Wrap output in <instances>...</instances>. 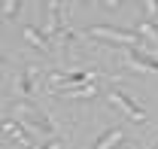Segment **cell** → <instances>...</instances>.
I'll use <instances>...</instances> for the list:
<instances>
[{
  "label": "cell",
  "mask_w": 158,
  "mask_h": 149,
  "mask_svg": "<svg viewBox=\"0 0 158 149\" xmlns=\"http://www.w3.org/2000/svg\"><path fill=\"white\" fill-rule=\"evenodd\" d=\"M88 34L98 40H106V43H116V46H128V49H146V43L137 37V31H122V28H113V24H91ZM149 52V49H146Z\"/></svg>",
  "instance_id": "1"
},
{
  "label": "cell",
  "mask_w": 158,
  "mask_h": 149,
  "mask_svg": "<svg viewBox=\"0 0 158 149\" xmlns=\"http://www.w3.org/2000/svg\"><path fill=\"white\" fill-rule=\"evenodd\" d=\"M15 122H21L24 128H34L40 131V134H49L52 131V122H49V116L40 110L37 104H27V97H15V116H12Z\"/></svg>",
  "instance_id": "2"
},
{
  "label": "cell",
  "mask_w": 158,
  "mask_h": 149,
  "mask_svg": "<svg viewBox=\"0 0 158 149\" xmlns=\"http://www.w3.org/2000/svg\"><path fill=\"white\" fill-rule=\"evenodd\" d=\"M125 64L137 73H158V55L146 52V49H128L125 52Z\"/></svg>",
  "instance_id": "3"
},
{
  "label": "cell",
  "mask_w": 158,
  "mask_h": 149,
  "mask_svg": "<svg viewBox=\"0 0 158 149\" xmlns=\"http://www.w3.org/2000/svg\"><path fill=\"white\" fill-rule=\"evenodd\" d=\"M110 100L116 104L118 110L128 113V119H134V122H146V110H143V107H140V104H137V100H134L128 92H122V88H113V92H110Z\"/></svg>",
  "instance_id": "4"
},
{
  "label": "cell",
  "mask_w": 158,
  "mask_h": 149,
  "mask_svg": "<svg viewBox=\"0 0 158 149\" xmlns=\"http://www.w3.org/2000/svg\"><path fill=\"white\" fill-rule=\"evenodd\" d=\"M0 131H3L9 140H15L19 146L34 149V143H31V134L24 131V125H21V122H15V119H0Z\"/></svg>",
  "instance_id": "5"
},
{
  "label": "cell",
  "mask_w": 158,
  "mask_h": 149,
  "mask_svg": "<svg viewBox=\"0 0 158 149\" xmlns=\"http://www.w3.org/2000/svg\"><path fill=\"white\" fill-rule=\"evenodd\" d=\"M137 37L146 43L149 52H155V55H158V21H152V19L137 21Z\"/></svg>",
  "instance_id": "6"
},
{
  "label": "cell",
  "mask_w": 158,
  "mask_h": 149,
  "mask_svg": "<svg viewBox=\"0 0 158 149\" xmlns=\"http://www.w3.org/2000/svg\"><path fill=\"white\" fill-rule=\"evenodd\" d=\"M40 31L46 37H55L61 31V6H58V0H46V24Z\"/></svg>",
  "instance_id": "7"
},
{
  "label": "cell",
  "mask_w": 158,
  "mask_h": 149,
  "mask_svg": "<svg viewBox=\"0 0 158 149\" xmlns=\"http://www.w3.org/2000/svg\"><path fill=\"white\" fill-rule=\"evenodd\" d=\"M122 140H125V128H122V125H113V128L106 131V134H103L91 149H116Z\"/></svg>",
  "instance_id": "8"
},
{
  "label": "cell",
  "mask_w": 158,
  "mask_h": 149,
  "mask_svg": "<svg viewBox=\"0 0 158 149\" xmlns=\"http://www.w3.org/2000/svg\"><path fill=\"white\" fill-rule=\"evenodd\" d=\"M21 34H24V40H27L31 46H37V52H49V49H52L49 37H46V34H43L40 28H34V24H27V28H24Z\"/></svg>",
  "instance_id": "9"
},
{
  "label": "cell",
  "mask_w": 158,
  "mask_h": 149,
  "mask_svg": "<svg viewBox=\"0 0 158 149\" xmlns=\"http://www.w3.org/2000/svg\"><path fill=\"white\" fill-rule=\"evenodd\" d=\"M37 73L34 67H24L19 76H15V88H12V94L15 97H31V92H34V85H31V76Z\"/></svg>",
  "instance_id": "10"
},
{
  "label": "cell",
  "mask_w": 158,
  "mask_h": 149,
  "mask_svg": "<svg viewBox=\"0 0 158 149\" xmlns=\"http://www.w3.org/2000/svg\"><path fill=\"white\" fill-rule=\"evenodd\" d=\"M58 94L67 97V100H88V97L98 94V82H88V85H79V88H70V92H58Z\"/></svg>",
  "instance_id": "11"
},
{
  "label": "cell",
  "mask_w": 158,
  "mask_h": 149,
  "mask_svg": "<svg viewBox=\"0 0 158 149\" xmlns=\"http://www.w3.org/2000/svg\"><path fill=\"white\" fill-rule=\"evenodd\" d=\"M0 9H3V15L12 21L15 15H19V9H21V0H0Z\"/></svg>",
  "instance_id": "12"
},
{
  "label": "cell",
  "mask_w": 158,
  "mask_h": 149,
  "mask_svg": "<svg viewBox=\"0 0 158 149\" xmlns=\"http://www.w3.org/2000/svg\"><path fill=\"white\" fill-rule=\"evenodd\" d=\"M143 6H146L149 15H158V0H143Z\"/></svg>",
  "instance_id": "13"
},
{
  "label": "cell",
  "mask_w": 158,
  "mask_h": 149,
  "mask_svg": "<svg viewBox=\"0 0 158 149\" xmlns=\"http://www.w3.org/2000/svg\"><path fill=\"white\" fill-rule=\"evenodd\" d=\"M40 149H64V143H61V140H49L46 146H40Z\"/></svg>",
  "instance_id": "14"
},
{
  "label": "cell",
  "mask_w": 158,
  "mask_h": 149,
  "mask_svg": "<svg viewBox=\"0 0 158 149\" xmlns=\"http://www.w3.org/2000/svg\"><path fill=\"white\" fill-rule=\"evenodd\" d=\"M103 6L106 9H118V0H103Z\"/></svg>",
  "instance_id": "15"
},
{
  "label": "cell",
  "mask_w": 158,
  "mask_h": 149,
  "mask_svg": "<svg viewBox=\"0 0 158 149\" xmlns=\"http://www.w3.org/2000/svg\"><path fill=\"white\" fill-rule=\"evenodd\" d=\"M6 64H9V61H6V58L0 55V70H3V67H6Z\"/></svg>",
  "instance_id": "16"
},
{
  "label": "cell",
  "mask_w": 158,
  "mask_h": 149,
  "mask_svg": "<svg viewBox=\"0 0 158 149\" xmlns=\"http://www.w3.org/2000/svg\"><path fill=\"white\" fill-rule=\"evenodd\" d=\"M79 3H91V0H79Z\"/></svg>",
  "instance_id": "17"
},
{
  "label": "cell",
  "mask_w": 158,
  "mask_h": 149,
  "mask_svg": "<svg viewBox=\"0 0 158 149\" xmlns=\"http://www.w3.org/2000/svg\"><path fill=\"white\" fill-rule=\"evenodd\" d=\"M155 149H158V146H155Z\"/></svg>",
  "instance_id": "18"
}]
</instances>
